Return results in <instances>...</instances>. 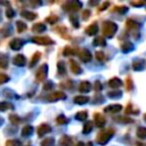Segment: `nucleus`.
<instances>
[{
  "label": "nucleus",
  "mask_w": 146,
  "mask_h": 146,
  "mask_svg": "<svg viewBox=\"0 0 146 146\" xmlns=\"http://www.w3.org/2000/svg\"><path fill=\"white\" fill-rule=\"evenodd\" d=\"M102 31H103V34L105 36L112 38L115 34V32L117 31V25L112 21H105V22H103Z\"/></svg>",
  "instance_id": "1"
},
{
  "label": "nucleus",
  "mask_w": 146,
  "mask_h": 146,
  "mask_svg": "<svg viewBox=\"0 0 146 146\" xmlns=\"http://www.w3.org/2000/svg\"><path fill=\"white\" fill-rule=\"evenodd\" d=\"M113 135H114V130L113 129H108V130L99 132L96 140H97V143L99 145H105V144H107L110 141V139L113 137Z\"/></svg>",
  "instance_id": "2"
},
{
  "label": "nucleus",
  "mask_w": 146,
  "mask_h": 146,
  "mask_svg": "<svg viewBox=\"0 0 146 146\" xmlns=\"http://www.w3.org/2000/svg\"><path fill=\"white\" fill-rule=\"evenodd\" d=\"M32 41L36 44H41V46H48V44H52L55 43V41L52 39H50L48 35H35L32 38Z\"/></svg>",
  "instance_id": "3"
},
{
  "label": "nucleus",
  "mask_w": 146,
  "mask_h": 146,
  "mask_svg": "<svg viewBox=\"0 0 146 146\" xmlns=\"http://www.w3.org/2000/svg\"><path fill=\"white\" fill-rule=\"evenodd\" d=\"M63 8L66 11H78L82 8V3L80 1H67L63 5Z\"/></svg>",
  "instance_id": "4"
},
{
  "label": "nucleus",
  "mask_w": 146,
  "mask_h": 146,
  "mask_svg": "<svg viewBox=\"0 0 146 146\" xmlns=\"http://www.w3.org/2000/svg\"><path fill=\"white\" fill-rule=\"evenodd\" d=\"M47 72H48V66H47V64L41 65V66L38 68L36 73H35V79H36V81H39V82L44 81L46 78H47Z\"/></svg>",
  "instance_id": "5"
},
{
  "label": "nucleus",
  "mask_w": 146,
  "mask_h": 146,
  "mask_svg": "<svg viewBox=\"0 0 146 146\" xmlns=\"http://www.w3.org/2000/svg\"><path fill=\"white\" fill-rule=\"evenodd\" d=\"M125 26H127V29H128L130 32L133 33L135 38H137L136 32L139 30V27H140V23H138V22H136V21H133V19H128V21L125 22Z\"/></svg>",
  "instance_id": "6"
},
{
  "label": "nucleus",
  "mask_w": 146,
  "mask_h": 146,
  "mask_svg": "<svg viewBox=\"0 0 146 146\" xmlns=\"http://www.w3.org/2000/svg\"><path fill=\"white\" fill-rule=\"evenodd\" d=\"M51 131V127L47 123H41L38 128H36V132H38V136L39 137H43L46 136L47 133H49Z\"/></svg>",
  "instance_id": "7"
},
{
  "label": "nucleus",
  "mask_w": 146,
  "mask_h": 146,
  "mask_svg": "<svg viewBox=\"0 0 146 146\" xmlns=\"http://www.w3.org/2000/svg\"><path fill=\"white\" fill-rule=\"evenodd\" d=\"M79 58L83 62V63H88L91 60L92 56H91V52L88 50V49H80L79 50Z\"/></svg>",
  "instance_id": "8"
},
{
  "label": "nucleus",
  "mask_w": 146,
  "mask_h": 146,
  "mask_svg": "<svg viewBox=\"0 0 146 146\" xmlns=\"http://www.w3.org/2000/svg\"><path fill=\"white\" fill-rule=\"evenodd\" d=\"M65 98H66V95L63 91H52L48 97V99L50 102H55V100H58V99H65Z\"/></svg>",
  "instance_id": "9"
},
{
  "label": "nucleus",
  "mask_w": 146,
  "mask_h": 146,
  "mask_svg": "<svg viewBox=\"0 0 146 146\" xmlns=\"http://www.w3.org/2000/svg\"><path fill=\"white\" fill-rule=\"evenodd\" d=\"M132 68L135 71H143L145 68V60L141 59V58L133 59V62H132Z\"/></svg>",
  "instance_id": "10"
},
{
  "label": "nucleus",
  "mask_w": 146,
  "mask_h": 146,
  "mask_svg": "<svg viewBox=\"0 0 146 146\" xmlns=\"http://www.w3.org/2000/svg\"><path fill=\"white\" fill-rule=\"evenodd\" d=\"M23 43H24V41H23L22 39L15 38V39H13V40L9 42V47H10L13 50H18V49H21V48H22Z\"/></svg>",
  "instance_id": "11"
},
{
  "label": "nucleus",
  "mask_w": 146,
  "mask_h": 146,
  "mask_svg": "<svg viewBox=\"0 0 146 146\" xmlns=\"http://www.w3.org/2000/svg\"><path fill=\"white\" fill-rule=\"evenodd\" d=\"M13 62H14V64H15L16 66H21V67H22V66H24V65L26 64V58H25L24 55L18 54V55H16V56L14 57Z\"/></svg>",
  "instance_id": "12"
},
{
  "label": "nucleus",
  "mask_w": 146,
  "mask_h": 146,
  "mask_svg": "<svg viewBox=\"0 0 146 146\" xmlns=\"http://www.w3.org/2000/svg\"><path fill=\"white\" fill-rule=\"evenodd\" d=\"M94 117H95V124H96L98 128H102V127H104V125H105L106 120H105L104 115H102L100 113H95Z\"/></svg>",
  "instance_id": "13"
},
{
  "label": "nucleus",
  "mask_w": 146,
  "mask_h": 146,
  "mask_svg": "<svg viewBox=\"0 0 146 146\" xmlns=\"http://www.w3.org/2000/svg\"><path fill=\"white\" fill-rule=\"evenodd\" d=\"M59 146H73V139L71 136L64 135L59 139Z\"/></svg>",
  "instance_id": "14"
},
{
  "label": "nucleus",
  "mask_w": 146,
  "mask_h": 146,
  "mask_svg": "<svg viewBox=\"0 0 146 146\" xmlns=\"http://www.w3.org/2000/svg\"><path fill=\"white\" fill-rule=\"evenodd\" d=\"M122 110V105L120 104H112V105H108L104 108V111L106 113H117Z\"/></svg>",
  "instance_id": "15"
},
{
  "label": "nucleus",
  "mask_w": 146,
  "mask_h": 146,
  "mask_svg": "<svg viewBox=\"0 0 146 146\" xmlns=\"http://www.w3.org/2000/svg\"><path fill=\"white\" fill-rule=\"evenodd\" d=\"M70 67H71V71H72L73 74H76L78 75V74H80L82 72L81 66L75 60H73V59H70Z\"/></svg>",
  "instance_id": "16"
},
{
  "label": "nucleus",
  "mask_w": 146,
  "mask_h": 146,
  "mask_svg": "<svg viewBox=\"0 0 146 146\" xmlns=\"http://www.w3.org/2000/svg\"><path fill=\"white\" fill-rule=\"evenodd\" d=\"M97 32H98V24L96 22L90 24V25H88L87 29H86V33L88 35H95Z\"/></svg>",
  "instance_id": "17"
},
{
  "label": "nucleus",
  "mask_w": 146,
  "mask_h": 146,
  "mask_svg": "<svg viewBox=\"0 0 146 146\" xmlns=\"http://www.w3.org/2000/svg\"><path fill=\"white\" fill-rule=\"evenodd\" d=\"M91 89V83L88 81H81L79 84V91L81 92H89Z\"/></svg>",
  "instance_id": "18"
},
{
  "label": "nucleus",
  "mask_w": 146,
  "mask_h": 146,
  "mask_svg": "<svg viewBox=\"0 0 146 146\" xmlns=\"http://www.w3.org/2000/svg\"><path fill=\"white\" fill-rule=\"evenodd\" d=\"M108 86L113 89H116V88H120L122 86V81L119 78H112L108 80Z\"/></svg>",
  "instance_id": "19"
},
{
  "label": "nucleus",
  "mask_w": 146,
  "mask_h": 146,
  "mask_svg": "<svg viewBox=\"0 0 146 146\" xmlns=\"http://www.w3.org/2000/svg\"><path fill=\"white\" fill-rule=\"evenodd\" d=\"M89 97H87V96H75L74 97V99H73V102L75 103V104H78V105H84V104H87L88 102H89Z\"/></svg>",
  "instance_id": "20"
},
{
  "label": "nucleus",
  "mask_w": 146,
  "mask_h": 146,
  "mask_svg": "<svg viewBox=\"0 0 146 146\" xmlns=\"http://www.w3.org/2000/svg\"><path fill=\"white\" fill-rule=\"evenodd\" d=\"M21 15H22L24 18L29 19V21H34V19L38 17V15H36L35 13H33V11H29V10H23V11L21 13Z\"/></svg>",
  "instance_id": "21"
},
{
  "label": "nucleus",
  "mask_w": 146,
  "mask_h": 146,
  "mask_svg": "<svg viewBox=\"0 0 146 146\" xmlns=\"http://www.w3.org/2000/svg\"><path fill=\"white\" fill-rule=\"evenodd\" d=\"M46 25L43 24V23H36V24H34L33 26H32V31L34 32V33H41V32H43V31H46Z\"/></svg>",
  "instance_id": "22"
},
{
  "label": "nucleus",
  "mask_w": 146,
  "mask_h": 146,
  "mask_svg": "<svg viewBox=\"0 0 146 146\" xmlns=\"http://www.w3.org/2000/svg\"><path fill=\"white\" fill-rule=\"evenodd\" d=\"M9 58L6 54H0V68H7L8 67Z\"/></svg>",
  "instance_id": "23"
},
{
  "label": "nucleus",
  "mask_w": 146,
  "mask_h": 146,
  "mask_svg": "<svg viewBox=\"0 0 146 146\" xmlns=\"http://www.w3.org/2000/svg\"><path fill=\"white\" fill-rule=\"evenodd\" d=\"M94 46H99V47H104L106 46V40L104 36H96L94 39Z\"/></svg>",
  "instance_id": "24"
},
{
  "label": "nucleus",
  "mask_w": 146,
  "mask_h": 146,
  "mask_svg": "<svg viewBox=\"0 0 146 146\" xmlns=\"http://www.w3.org/2000/svg\"><path fill=\"white\" fill-rule=\"evenodd\" d=\"M56 31L62 35V38H65V39H70V35H68V32H67V29L65 26H58L56 29Z\"/></svg>",
  "instance_id": "25"
},
{
  "label": "nucleus",
  "mask_w": 146,
  "mask_h": 146,
  "mask_svg": "<svg viewBox=\"0 0 146 146\" xmlns=\"http://www.w3.org/2000/svg\"><path fill=\"white\" fill-rule=\"evenodd\" d=\"M33 133V127L32 125H25L22 129V136L23 137H29Z\"/></svg>",
  "instance_id": "26"
},
{
  "label": "nucleus",
  "mask_w": 146,
  "mask_h": 146,
  "mask_svg": "<svg viewBox=\"0 0 146 146\" xmlns=\"http://www.w3.org/2000/svg\"><path fill=\"white\" fill-rule=\"evenodd\" d=\"M133 49V44L131 43V42H129V41H125L124 43H122V46H121V50L123 51V52H129V51H131Z\"/></svg>",
  "instance_id": "27"
},
{
  "label": "nucleus",
  "mask_w": 146,
  "mask_h": 146,
  "mask_svg": "<svg viewBox=\"0 0 146 146\" xmlns=\"http://www.w3.org/2000/svg\"><path fill=\"white\" fill-rule=\"evenodd\" d=\"M41 58V52H39V51H36V52H34V55L32 56V59H31V63H30V67H33L38 62H39V59Z\"/></svg>",
  "instance_id": "28"
},
{
  "label": "nucleus",
  "mask_w": 146,
  "mask_h": 146,
  "mask_svg": "<svg viewBox=\"0 0 146 146\" xmlns=\"http://www.w3.org/2000/svg\"><path fill=\"white\" fill-rule=\"evenodd\" d=\"M16 29H17V32H18V33H22V32H24V31L27 29V26H26V24H25L24 22L17 21V22H16Z\"/></svg>",
  "instance_id": "29"
},
{
  "label": "nucleus",
  "mask_w": 146,
  "mask_h": 146,
  "mask_svg": "<svg viewBox=\"0 0 146 146\" xmlns=\"http://www.w3.org/2000/svg\"><path fill=\"white\" fill-rule=\"evenodd\" d=\"M41 146H55V139L52 137H48L41 141Z\"/></svg>",
  "instance_id": "30"
},
{
  "label": "nucleus",
  "mask_w": 146,
  "mask_h": 146,
  "mask_svg": "<svg viewBox=\"0 0 146 146\" xmlns=\"http://www.w3.org/2000/svg\"><path fill=\"white\" fill-rule=\"evenodd\" d=\"M125 113H127V114H138V113H139V110L136 108V107H133L132 104H128V105H127Z\"/></svg>",
  "instance_id": "31"
},
{
  "label": "nucleus",
  "mask_w": 146,
  "mask_h": 146,
  "mask_svg": "<svg viewBox=\"0 0 146 146\" xmlns=\"http://www.w3.org/2000/svg\"><path fill=\"white\" fill-rule=\"evenodd\" d=\"M87 117H88V113L86 111H80L75 114V119L79 120V121H84Z\"/></svg>",
  "instance_id": "32"
},
{
  "label": "nucleus",
  "mask_w": 146,
  "mask_h": 146,
  "mask_svg": "<svg viewBox=\"0 0 146 146\" xmlns=\"http://www.w3.org/2000/svg\"><path fill=\"white\" fill-rule=\"evenodd\" d=\"M75 54V50L72 48V47H70V46H66L64 49H63V55L64 56H72V55H74Z\"/></svg>",
  "instance_id": "33"
},
{
  "label": "nucleus",
  "mask_w": 146,
  "mask_h": 146,
  "mask_svg": "<svg viewBox=\"0 0 146 146\" xmlns=\"http://www.w3.org/2000/svg\"><path fill=\"white\" fill-rule=\"evenodd\" d=\"M57 70H58V73L59 74H65L66 73V68H65V63L64 62H62V60H59L58 63H57Z\"/></svg>",
  "instance_id": "34"
},
{
  "label": "nucleus",
  "mask_w": 146,
  "mask_h": 146,
  "mask_svg": "<svg viewBox=\"0 0 146 146\" xmlns=\"http://www.w3.org/2000/svg\"><path fill=\"white\" fill-rule=\"evenodd\" d=\"M92 122L91 121H87L86 123H84V125H83V133H89V132H91V130H92Z\"/></svg>",
  "instance_id": "35"
},
{
  "label": "nucleus",
  "mask_w": 146,
  "mask_h": 146,
  "mask_svg": "<svg viewBox=\"0 0 146 146\" xmlns=\"http://www.w3.org/2000/svg\"><path fill=\"white\" fill-rule=\"evenodd\" d=\"M137 137L140 138V139L146 138V128H144V127H139L138 130H137Z\"/></svg>",
  "instance_id": "36"
},
{
  "label": "nucleus",
  "mask_w": 146,
  "mask_h": 146,
  "mask_svg": "<svg viewBox=\"0 0 146 146\" xmlns=\"http://www.w3.org/2000/svg\"><path fill=\"white\" fill-rule=\"evenodd\" d=\"M10 108H13V105L10 103H8V102H1L0 103V111L5 112V111H8Z\"/></svg>",
  "instance_id": "37"
},
{
  "label": "nucleus",
  "mask_w": 146,
  "mask_h": 146,
  "mask_svg": "<svg viewBox=\"0 0 146 146\" xmlns=\"http://www.w3.org/2000/svg\"><path fill=\"white\" fill-rule=\"evenodd\" d=\"M46 21H47L49 24L54 25V24H56V23L58 22V16H57V15H50V16H48V17L46 18Z\"/></svg>",
  "instance_id": "38"
},
{
  "label": "nucleus",
  "mask_w": 146,
  "mask_h": 146,
  "mask_svg": "<svg viewBox=\"0 0 146 146\" xmlns=\"http://www.w3.org/2000/svg\"><path fill=\"white\" fill-rule=\"evenodd\" d=\"M9 121L13 123V124H18L21 122V117L16 114H10L9 115Z\"/></svg>",
  "instance_id": "39"
},
{
  "label": "nucleus",
  "mask_w": 146,
  "mask_h": 146,
  "mask_svg": "<svg viewBox=\"0 0 146 146\" xmlns=\"http://www.w3.org/2000/svg\"><path fill=\"white\" fill-rule=\"evenodd\" d=\"M107 96L111 97V98H117V97H121V96H122V92H121V91L113 90V91H108V92H107Z\"/></svg>",
  "instance_id": "40"
},
{
  "label": "nucleus",
  "mask_w": 146,
  "mask_h": 146,
  "mask_svg": "<svg viewBox=\"0 0 146 146\" xmlns=\"http://www.w3.org/2000/svg\"><path fill=\"white\" fill-rule=\"evenodd\" d=\"M56 122H57L58 124H65V123H67V119H66V116H65V115L60 114V115H58V116H57Z\"/></svg>",
  "instance_id": "41"
},
{
  "label": "nucleus",
  "mask_w": 146,
  "mask_h": 146,
  "mask_svg": "<svg viewBox=\"0 0 146 146\" xmlns=\"http://www.w3.org/2000/svg\"><path fill=\"white\" fill-rule=\"evenodd\" d=\"M21 141L17 139H9L6 141V146H19Z\"/></svg>",
  "instance_id": "42"
},
{
  "label": "nucleus",
  "mask_w": 146,
  "mask_h": 146,
  "mask_svg": "<svg viewBox=\"0 0 146 146\" xmlns=\"http://www.w3.org/2000/svg\"><path fill=\"white\" fill-rule=\"evenodd\" d=\"M115 119H116V121L120 122V123H131V122H132L131 119L125 117V116H119V117H115Z\"/></svg>",
  "instance_id": "43"
},
{
  "label": "nucleus",
  "mask_w": 146,
  "mask_h": 146,
  "mask_svg": "<svg viewBox=\"0 0 146 146\" xmlns=\"http://www.w3.org/2000/svg\"><path fill=\"white\" fill-rule=\"evenodd\" d=\"M96 58H97L99 62H104V60L106 59V56H105V54H104L103 51H97V52H96Z\"/></svg>",
  "instance_id": "44"
},
{
  "label": "nucleus",
  "mask_w": 146,
  "mask_h": 146,
  "mask_svg": "<svg viewBox=\"0 0 146 146\" xmlns=\"http://www.w3.org/2000/svg\"><path fill=\"white\" fill-rule=\"evenodd\" d=\"M9 81V76L5 73H0V84H3Z\"/></svg>",
  "instance_id": "45"
},
{
  "label": "nucleus",
  "mask_w": 146,
  "mask_h": 146,
  "mask_svg": "<svg viewBox=\"0 0 146 146\" xmlns=\"http://www.w3.org/2000/svg\"><path fill=\"white\" fill-rule=\"evenodd\" d=\"M114 9H115V11H117L120 14H124L128 11V7H125V6H119V7H115Z\"/></svg>",
  "instance_id": "46"
},
{
  "label": "nucleus",
  "mask_w": 146,
  "mask_h": 146,
  "mask_svg": "<svg viewBox=\"0 0 146 146\" xmlns=\"http://www.w3.org/2000/svg\"><path fill=\"white\" fill-rule=\"evenodd\" d=\"M6 16H7L8 18H13V17L15 16V11H14V9L10 8V7H8V8L6 9Z\"/></svg>",
  "instance_id": "47"
},
{
  "label": "nucleus",
  "mask_w": 146,
  "mask_h": 146,
  "mask_svg": "<svg viewBox=\"0 0 146 146\" xmlns=\"http://www.w3.org/2000/svg\"><path fill=\"white\" fill-rule=\"evenodd\" d=\"M90 10L89 9H84V10H82V18L84 19V21H87L89 17H90Z\"/></svg>",
  "instance_id": "48"
},
{
  "label": "nucleus",
  "mask_w": 146,
  "mask_h": 146,
  "mask_svg": "<svg viewBox=\"0 0 146 146\" xmlns=\"http://www.w3.org/2000/svg\"><path fill=\"white\" fill-rule=\"evenodd\" d=\"M94 89H95L97 92H99V91L103 89V84L100 83V81H95V86H94Z\"/></svg>",
  "instance_id": "49"
},
{
  "label": "nucleus",
  "mask_w": 146,
  "mask_h": 146,
  "mask_svg": "<svg viewBox=\"0 0 146 146\" xmlns=\"http://www.w3.org/2000/svg\"><path fill=\"white\" fill-rule=\"evenodd\" d=\"M132 88H133V83H132L131 78H127V89L128 90H131Z\"/></svg>",
  "instance_id": "50"
},
{
  "label": "nucleus",
  "mask_w": 146,
  "mask_h": 146,
  "mask_svg": "<svg viewBox=\"0 0 146 146\" xmlns=\"http://www.w3.org/2000/svg\"><path fill=\"white\" fill-rule=\"evenodd\" d=\"M51 88H52V82H51V81H48V82H46V83L43 84V90H46V91L50 90Z\"/></svg>",
  "instance_id": "51"
},
{
  "label": "nucleus",
  "mask_w": 146,
  "mask_h": 146,
  "mask_svg": "<svg viewBox=\"0 0 146 146\" xmlns=\"http://www.w3.org/2000/svg\"><path fill=\"white\" fill-rule=\"evenodd\" d=\"M131 5L133 7H143L145 5V2L144 1H131Z\"/></svg>",
  "instance_id": "52"
},
{
  "label": "nucleus",
  "mask_w": 146,
  "mask_h": 146,
  "mask_svg": "<svg viewBox=\"0 0 146 146\" xmlns=\"http://www.w3.org/2000/svg\"><path fill=\"white\" fill-rule=\"evenodd\" d=\"M108 6H110V2H108V1H105V2H103V3L100 5V7H99L98 10H99V11H103V10H105Z\"/></svg>",
  "instance_id": "53"
},
{
  "label": "nucleus",
  "mask_w": 146,
  "mask_h": 146,
  "mask_svg": "<svg viewBox=\"0 0 146 146\" xmlns=\"http://www.w3.org/2000/svg\"><path fill=\"white\" fill-rule=\"evenodd\" d=\"M65 82H66V83H60V86L64 87V88H71V87L73 86L72 81H70V80H67V81H65Z\"/></svg>",
  "instance_id": "54"
},
{
  "label": "nucleus",
  "mask_w": 146,
  "mask_h": 146,
  "mask_svg": "<svg viewBox=\"0 0 146 146\" xmlns=\"http://www.w3.org/2000/svg\"><path fill=\"white\" fill-rule=\"evenodd\" d=\"M70 21H71V23H72V24H74V26H75V27H79V23L76 22V17L71 16V17H70Z\"/></svg>",
  "instance_id": "55"
},
{
  "label": "nucleus",
  "mask_w": 146,
  "mask_h": 146,
  "mask_svg": "<svg viewBox=\"0 0 146 146\" xmlns=\"http://www.w3.org/2000/svg\"><path fill=\"white\" fill-rule=\"evenodd\" d=\"M75 146H86V145H84V144H83L82 141H79V143H78V144H76Z\"/></svg>",
  "instance_id": "56"
},
{
  "label": "nucleus",
  "mask_w": 146,
  "mask_h": 146,
  "mask_svg": "<svg viewBox=\"0 0 146 146\" xmlns=\"http://www.w3.org/2000/svg\"><path fill=\"white\" fill-rule=\"evenodd\" d=\"M137 146H145L143 143H137Z\"/></svg>",
  "instance_id": "57"
},
{
  "label": "nucleus",
  "mask_w": 146,
  "mask_h": 146,
  "mask_svg": "<svg viewBox=\"0 0 146 146\" xmlns=\"http://www.w3.org/2000/svg\"><path fill=\"white\" fill-rule=\"evenodd\" d=\"M2 123H3V119H2V117H0V125H1Z\"/></svg>",
  "instance_id": "58"
},
{
  "label": "nucleus",
  "mask_w": 146,
  "mask_h": 146,
  "mask_svg": "<svg viewBox=\"0 0 146 146\" xmlns=\"http://www.w3.org/2000/svg\"><path fill=\"white\" fill-rule=\"evenodd\" d=\"M87 145H88V146H92V143H90V141H89V143H88Z\"/></svg>",
  "instance_id": "59"
},
{
  "label": "nucleus",
  "mask_w": 146,
  "mask_h": 146,
  "mask_svg": "<svg viewBox=\"0 0 146 146\" xmlns=\"http://www.w3.org/2000/svg\"><path fill=\"white\" fill-rule=\"evenodd\" d=\"M0 19H1V13H0Z\"/></svg>",
  "instance_id": "60"
},
{
  "label": "nucleus",
  "mask_w": 146,
  "mask_h": 146,
  "mask_svg": "<svg viewBox=\"0 0 146 146\" xmlns=\"http://www.w3.org/2000/svg\"><path fill=\"white\" fill-rule=\"evenodd\" d=\"M26 146H30V145H26Z\"/></svg>",
  "instance_id": "61"
}]
</instances>
